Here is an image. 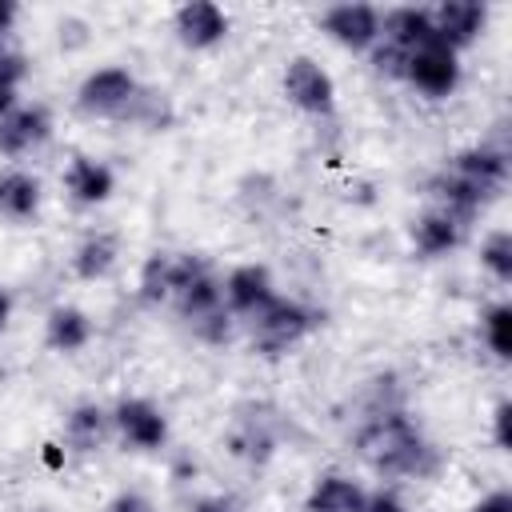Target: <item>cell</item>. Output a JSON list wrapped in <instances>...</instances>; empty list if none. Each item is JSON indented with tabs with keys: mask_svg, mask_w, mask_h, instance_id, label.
Returning <instances> with one entry per match:
<instances>
[{
	"mask_svg": "<svg viewBox=\"0 0 512 512\" xmlns=\"http://www.w3.org/2000/svg\"><path fill=\"white\" fill-rule=\"evenodd\" d=\"M352 444L360 460L384 480H432L444 464L440 448L404 404H376L360 420Z\"/></svg>",
	"mask_w": 512,
	"mask_h": 512,
	"instance_id": "1",
	"label": "cell"
},
{
	"mask_svg": "<svg viewBox=\"0 0 512 512\" xmlns=\"http://www.w3.org/2000/svg\"><path fill=\"white\" fill-rule=\"evenodd\" d=\"M324 324V312L296 300V296H272L252 320H248V336H252V348L268 360L292 352L296 344H304L316 328Z\"/></svg>",
	"mask_w": 512,
	"mask_h": 512,
	"instance_id": "2",
	"label": "cell"
},
{
	"mask_svg": "<svg viewBox=\"0 0 512 512\" xmlns=\"http://www.w3.org/2000/svg\"><path fill=\"white\" fill-rule=\"evenodd\" d=\"M140 96V84L128 68L120 64H108V68H96L80 80L76 88V108L92 120H128L132 104Z\"/></svg>",
	"mask_w": 512,
	"mask_h": 512,
	"instance_id": "3",
	"label": "cell"
},
{
	"mask_svg": "<svg viewBox=\"0 0 512 512\" xmlns=\"http://www.w3.org/2000/svg\"><path fill=\"white\" fill-rule=\"evenodd\" d=\"M280 88H284V100L292 108H300L304 116H332L336 112V80L312 56H292L284 64Z\"/></svg>",
	"mask_w": 512,
	"mask_h": 512,
	"instance_id": "4",
	"label": "cell"
},
{
	"mask_svg": "<svg viewBox=\"0 0 512 512\" xmlns=\"http://www.w3.org/2000/svg\"><path fill=\"white\" fill-rule=\"evenodd\" d=\"M460 76H464L460 56H456L452 48H444L440 40H432V44L416 48V52L404 60V76H400V80H408V84H412L420 96H428V100H448V96L460 88Z\"/></svg>",
	"mask_w": 512,
	"mask_h": 512,
	"instance_id": "5",
	"label": "cell"
},
{
	"mask_svg": "<svg viewBox=\"0 0 512 512\" xmlns=\"http://www.w3.org/2000/svg\"><path fill=\"white\" fill-rule=\"evenodd\" d=\"M112 432L132 452H160L168 444V416L148 396H124L112 408Z\"/></svg>",
	"mask_w": 512,
	"mask_h": 512,
	"instance_id": "6",
	"label": "cell"
},
{
	"mask_svg": "<svg viewBox=\"0 0 512 512\" xmlns=\"http://www.w3.org/2000/svg\"><path fill=\"white\" fill-rule=\"evenodd\" d=\"M320 32L348 52H372L380 40V8L372 4H332L320 12Z\"/></svg>",
	"mask_w": 512,
	"mask_h": 512,
	"instance_id": "7",
	"label": "cell"
},
{
	"mask_svg": "<svg viewBox=\"0 0 512 512\" xmlns=\"http://www.w3.org/2000/svg\"><path fill=\"white\" fill-rule=\"evenodd\" d=\"M444 172L468 180L472 188H480V192H488L496 200L504 192V184H508V152L500 144H468V148L448 156Z\"/></svg>",
	"mask_w": 512,
	"mask_h": 512,
	"instance_id": "8",
	"label": "cell"
},
{
	"mask_svg": "<svg viewBox=\"0 0 512 512\" xmlns=\"http://www.w3.org/2000/svg\"><path fill=\"white\" fill-rule=\"evenodd\" d=\"M228 28H232L228 12H224L220 4H212V0H188V4H180V8L172 12V32H176V40H180L188 52H208V48H216V44L228 36Z\"/></svg>",
	"mask_w": 512,
	"mask_h": 512,
	"instance_id": "9",
	"label": "cell"
},
{
	"mask_svg": "<svg viewBox=\"0 0 512 512\" xmlns=\"http://www.w3.org/2000/svg\"><path fill=\"white\" fill-rule=\"evenodd\" d=\"M428 16H432L436 40H440L444 48H452L456 56H460L464 48H472V44L480 40L484 24H488V8L476 4V0H444V4L428 8Z\"/></svg>",
	"mask_w": 512,
	"mask_h": 512,
	"instance_id": "10",
	"label": "cell"
},
{
	"mask_svg": "<svg viewBox=\"0 0 512 512\" xmlns=\"http://www.w3.org/2000/svg\"><path fill=\"white\" fill-rule=\"evenodd\" d=\"M224 308L236 316V320H252L272 296H276V284H272V272L268 264H236L224 280Z\"/></svg>",
	"mask_w": 512,
	"mask_h": 512,
	"instance_id": "11",
	"label": "cell"
},
{
	"mask_svg": "<svg viewBox=\"0 0 512 512\" xmlns=\"http://www.w3.org/2000/svg\"><path fill=\"white\" fill-rule=\"evenodd\" d=\"M60 184H64V192H68L72 204L96 208V204H108V200H112V192H116V172H112L104 160L80 152V156L68 160Z\"/></svg>",
	"mask_w": 512,
	"mask_h": 512,
	"instance_id": "12",
	"label": "cell"
},
{
	"mask_svg": "<svg viewBox=\"0 0 512 512\" xmlns=\"http://www.w3.org/2000/svg\"><path fill=\"white\" fill-rule=\"evenodd\" d=\"M464 236H468V228L460 220H452L448 212H440V208H424L408 224V244L420 260H440V256L456 252L464 244Z\"/></svg>",
	"mask_w": 512,
	"mask_h": 512,
	"instance_id": "13",
	"label": "cell"
},
{
	"mask_svg": "<svg viewBox=\"0 0 512 512\" xmlns=\"http://www.w3.org/2000/svg\"><path fill=\"white\" fill-rule=\"evenodd\" d=\"M48 136H52V112H48L44 104L12 108V112L0 120V156L20 160V156L36 152Z\"/></svg>",
	"mask_w": 512,
	"mask_h": 512,
	"instance_id": "14",
	"label": "cell"
},
{
	"mask_svg": "<svg viewBox=\"0 0 512 512\" xmlns=\"http://www.w3.org/2000/svg\"><path fill=\"white\" fill-rule=\"evenodd\" d=\"M432 40H436V32H432L428 8L400 4V8L380 12V44L396 48L400 56H412L416 48H424V44H432Z\"/></svg>",
	"mask_w": 512,
	"mask_h": 512,
	"instance_id": "15",
	"label": "cell"
},
{
	"mask_svg": "<svg viewBox=\"0 0 512 512\" xmlns=\"http://www.w3.org/2000/svg\"><path fill=\"white\" fill-rule=\"evenodd\" d=\"M108 436H112V412H104L96 400H84L64 416V448L76 456L100 452Z\"/></svg>",
	"mask_w": 512,
	"mask_h": 512,
	"instance_id": "16",
	"label": "cell"
},
{
	"mask_svg": "<svg viewBox=\"0 0 512 512\" xmlns=\"http://www.w3.org/2000/svg\"><path fill=\"white\" fill-rule=\"evenodd\" d=\"M44 344L60 356H76L92 344V316L76 304H56L44 316Z\"/></svg>",
	"mask_w": 512,
	"mask_h": 512,
	"instance_id": "17",
	"label": "cell"
},
{
	"mask_svg": "<svg viewBox=\"0 0 512 512\" xmlns=\"http://www.w3.org/2000/svg\"><path fill=\"white\" fill-rule=\"evenodd\" d=\"M364 484L348 472H324L304 496V512H360L364 508Z\"/></svg>",
	"mask_w": 512,
	"mask_h": 512,
	"instance_id": "18",
	"label": "cell"
},
{
	"mask_svg": "<svg viewBox=\"0 0 512 512\" xmlns=\"http://www.w3.org/2000/svg\"><path fill=\"white\" fill-rule=\"evenodd\" d=\"M168 304L176 308V316H180V320H188V324L196 328L200 320H208V316L224 312V288H220V276L208 268L204 276H196L192 284H184Z\"/></svg>",
	"mask_w": 512,
	"mask_h": 512,
	"instance_id": "19",
	"label": "cell"
},
{
	"mask_svg": "<svg viewBox=\"0 0 512 512\" xmlns=\"http://www.w3.org/2000/svg\"><path fill=\"white\" fill-rule=\"evenodd\" d=\"M40 180L32 172H0V220H12V224H24V220H36L40 212Z\"/></svg>",
	"mask_w": 512,
	"mask_h": 512,
	"instance_id": "20",
	"label": "cell"
},
{
	"mask_svg": "<svg viewBox=\"0 0 512 512\" xmlns=\"http://www.w3.org/2000/svg\"><path fill=\"white\" fill-rule=\"evenodd\" d=\"M116 260H120V240L112 232H88L72 252V276L96 284L116 268Z\"/></svg>",
	"mask_w": 512,
	"mask_h": 512,
	"instance_id": "21",
	"label": "cell"
},
{
	"mask_svg": "<svg viewBox=\"0 0 512 512\" xmlns=\"http://www.w3.org/2000/svg\"><path fill=\"white\" fill-rule=\"evenodd\" d=\"M136 296L144 304H168L172 300V252H148L136 276Z\"/></svg>",
	"mask_w": 512,
	"mask_h": 512,
	"instance_id": "22",
	"label": "cell"
},
{
	"mask_svg": "<svg viewBox=\"0 0 512 512\" xmlns=\"http://www.w3.org/2000/svg\"><path fill=\"white\" fill-rule=\"evenodd\" d=\"M480 340H484V348L496 360H508L512 356V304L496 300V304L484 308V316H480Z\"/></svg>",
	"mask_w": 512,
	"mask_h": 512,
	"instance_id": "23",
	"label": "cell"
},
{
	"mask_svg": "<svg viewBox=\"0 0 512 512\" xmlns=\"http://www.w3.org/2000/svg\"><path fill=\"white\" fill-rule=\"evenodd\" d=\"M480 268L496 284H512V232L508 228H496L480 240Z\"/></svg>",
	"mask_w": 512,
	"mask_h": 512,
	"instance_id": "24",
	"label": "cell"
},
{
	"mask_svg": "<svg viewBox=\"0 0 512 512\" xmlns=\"http://www.w3.org/2000/svg\"><path fill=\"white\" fill-rule=\"evenodd\" d=\"M100 512H156L152 508V500L144 496V492H132V488H124V492H116Z\"/></svg>",
	"mask_w": 512,
	"mask_h": 512,
	"instance_id": "25",
	"label": "cell"
},
{
	"mask_svg": "<svg viewBox=\"0 0 512 512\" xmlns=\"http://www.w3.org/2000/svg\"><path fill=\"white\" fill-rule=\"evenodd\" d=\"M360 512H408V504L400 500V492H392V488H376V492L364 496V508H360Z\"/></svg>",
	"mask_w": 512,
	"mask_h": 512,
	"instance_id": "26",
	"label": "cell"
},
{
	"mask_svg": "<svg viewBox=\"0 0 512 512\" xmlns=\"http://www.w3.org/2000/svg\"><path fill=\"white\" fill-rule=\"evenodd\" d=\"M508 420H512V404H508V400H500V404H496V412H492V444H496L500 452H508V448H512Z\"/></svg>",
	"mask_w": 512,
	"mask_h": 512,
	"instance_id": "27",
	"label": "cell"
},
{
	"mask_svg": "<svg viewBox=\"0 0 512 512\" xmlns=\"http://www.w3.org/2000/svg\"><path fill=\"white\" fill-rule=\"evenodd\" d=\"M468 512H512V492H508V488H496V492L480 496Z\"/></svg>",
	"mask_w": 512,
	"mask_h": 512,
	"instance_id": "28",
	"label": "cell"
},
{
	"mask_svg": "<svg viewBox=\"0 0 512 512\" xmlns=\"http://www.w3.org/2000/svg\"><path fill=\"white\" fill-rule=\"evenodd\" d=\"M188 512H240V504L232 496H200V500H192Z\"/></svg>",
	"mask_w": 512,
	"mask_h": 512,
	"instance_id": "29",
	"label": "cell"
},
{
	"mask_svg": "<svg viewBox=\"0 0 512 512\" xmlns=\"http://www.w3.org/2000/svg\"><path fill=\"white\" fill-rule=\"evenodd\" d=\"M12 312H16V296H12V288H8V284H0V332H8Z\"/></svg>",
	"mask_w": 512,
	"mask_h": 512,
	"instance_id": "30",
	"label": "cell"
},
{
	"mask_svg": "<svg viewBox=\"0 0 512 512\" xmlns=\"http://www.w3.org/2000/svg\"><path fill=\"white\" fill-rule=\"evenodd\" d=\"M16 92H20V84H12V80H4V76H0V120L16 108Z\"/></svg>",
	"mask_w": 512,
	"mask_h": 512,
	"instance_id": "31",
	"label": "cell"
},
{
	"mask_svg": "<svg viewBox=\"0 0 512 512\" xmlns=\"http://www.w3.org/2000/svg\"><path fill=\"white\" fill-rule=\"evenodd\" d=\"M16 16H20V8L12 4V0H0V40L12 32V24H16Z\"/></svg>",
	"mask_w": 512,
	"mask_h": 512,
	"instance_id": "32",
	"label": "cell"
},
{
	"mask_svg": "<svg viewBox=\"0 0 512 512\" xmlns=\"http://www.w3.org/2000/svg\"><path fill=\"white\" fill-rule=\"evenodd\" d=\"M40 460H44L48 468H64V448H60V444H44V448H40Z\"/></svg>",
	"mask_w": 512,
	"mask_h": 512,
	"instance_id": "33",
	"label": "cell"
}]
</instances>
